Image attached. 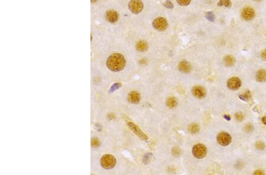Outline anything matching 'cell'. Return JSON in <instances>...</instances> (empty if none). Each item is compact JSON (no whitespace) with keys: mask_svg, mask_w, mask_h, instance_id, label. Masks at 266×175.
Returning a JSON list of instances; mask_svg holds the SVG:
<instances>
[{"mask_svg":"<svg viewBox=\"0 0 266 175\" xmlns=\"http://www.w3.org/2000/svg\"><path fill=\"white\" fill-rule=\"evenodd\" d=\"M126 64L124 57L118 53H115L111 55L107 61L108 68L114 72H118L122 70Z\"/></svg>","mask_w":266,"mask_h":175,"instance_id":"6da1fadb","label":"cell"},{"mask_svg":"<svg viewBox=\"0 0 266 175\" xmlns=\"http://www.w3.org/2000/svg\"><path fill=\"white\" fill-rule=\"evenodd\" d=\"M101 164L105 169H111L116 164V159L111 154H105L101 159Z\"/></svg>","mask_w":266,"mask_h":175,"instance_id":"7a4b0ae2","label":"cell"},{"mask_svg":"<svg viewBox=\"0 0 266 175\" xmlns=\"http://www.w3.org/2000/svg\"><path fill=\"white\" fill-rule=\"evenodd\" d=\"M192 153L197 159H203L207 154V149L206 146L202 144H197L195 145L192 149Z\"/></svg>","mask_w":266,"mask_h":175,"instance_id":"3957f363","label":"cell"},{"mask_svg":"<svg viewBox=\"0 0 266 175\" xmlns=\"http://www.w3.org/2000/svg\"><path fill=\"white\" fill-rule=\"evenodd\" d=\"M144 7L143 3L141 0H131L128 3L129 10L134 14L141 12Z\"/></svg>","mask_w":266,"mask_h":175,"instance_id":"277c9868","label":"cell"},{"mask_svg":"<svg viewBox=\"0 0 266 175\" xmlns=\"http://www.w3.org/2000/svg\"><path fill=\"white\" fill-rule=\"evenodd\" d=\"M217 139L218 143L222 146H227L229 145L232 140L230 134L224 132L219 133L217 136Z\"/></svg>","mask_w":266,"mask_h":175,"instance_id":"5b68a950","label":"cell"},{"mask_svg":"<svg viewBox=\"0 0 266 175\" xmlns=\"http://www.w3.org/2000/svg\"><path fill=\"white\" fill-rule=\"evenodd\" d=\"M153 27L156 30L162 31L167 28L168 23L165 18L163 17H158L153 21Z\"/></svg>","mask_w":266,"mask_h":175,"instance_id":"8992f818","label":"cell"},{"mask_svg":"<svg viewBox=\"0 0 266 175\" xmlns=\"http://www.w3.org/2000/svg\"><path fill=\"white\" fill-rule=\"evenodd\" d=\"M128 126L129 127V128L138 137H140L141 140H147L148 139V137L141 130V129L137 126L135 124H134L133 123L131 122H127Z\"/></svg>","mask_w":266,"mask_h":175,"instance_id":"52a82bcc","label":"cell"},{"mask_svg":"<svg viewBox=\"0 0 266 175\" xmlns=\"http://www.w3.org/2000/svg\"><path fill=\"white\" fill-rule=\"evenodd\" d=\"M241 85V81L238 77H232L227 81L228 88L231 90L235 91L238 90Z\"/></svg>","mask_w":266,"mask_h":175,"instance_id":"ba28073f","label":"cell"},{"mask_svg":"<svg viewBox=\"0 0 266 175\" xmlns=\"http://www.w3.org/2000/svg\"><path fill=\"white\" fill-rule=\"evenodd\" d=\"M193 95L199 99H203L206 96V90L201 86H195L192 89Z\"/></svg>","mask_w":266,"mask_h":175,"instance_id":"9c48e42d","label":"cell"},{"mask_svg":"<svg viewBox=\"0 0 266 175\" xmlns=\"http://www.w3.org/2000/svg\"><path fill=\"white\" fill-rule=\"evenodd\" d=\"M105 19L111 23H116L119 18V15L118 13L113 10H108L105 14Z\"/></svg>","mask_w":266,"mask_h":175,"instance_id":"30bf717a","label":"cell"},{"mask_svg":"<svg viewBox=\"0 0 266 175\" xmlns=\"http://www.w3.org/2000/svg\"><path fill=\"white\" fill-rule=\"evenodd\" d=\"M241 16L244 20L250 21L254 18L255 16V12L252 8L247 7L243 9Z\"/></svg>","mask_w":266,"mask_h":175,"instance_id":"8fae6325","label":"cell"},{"mask_svg":"<svg viewBox=\"0 0 266 175\" xmlns=\"http://www.w3.org/2000/svg\"><path fill=\"white\" fill-rule=\"evenodd\" d=\"M179 69L184 73H188L192 70V65L188 61L184 60L179 63Z\"/></svg>","mask_w":266,"mask_h":175,"instance_id":"7c38bea8","label":"cell"},{"mask_svg":"<svg viewBox=\"0 0 266 175\" xmlns=\"http://www.w3.org/2000/svg\"><path fill=\"white\" fill-rule=\"evenodd\" d=\"M128 99L131 103L138 104L140 101V95L137 92H132L129 94Z\"/></svg>","mask_w":266,"mask_h":175,"instance_id":"4fadbf2b","label":"cell"},{"mask_svg":"<svg viewBox=\"0 0 266 175\" xmlns=\"http://www.w3.org/2000/svg\"><path fill=\"white\" fill-rule=\"evenodd\" d=\"M255 78L258 82L266 81V70L264 69L259 70L256 73Z\"/></svg>","mask_w":266,"mask_h":175,"instance_id":"5bb4252c","label":"cell"},{"mask_svg":"<svg viewBox=\"0 0 266 175\" xmlns=\"http://www.w3.org/2000/svg\"><path fill=\"white\" fill-rule=\"evenodd\" d=\"M235 59L234 57L232 55H226L224 58V63L226 66H228V67L232 66L235 64Z\"/></svg>","mask_w":266,"mask_h":175,"instance_id":"9a60e30c","label":"cell"},{"mask_svg":"<svg viewBox=\"0 0 266 175\" xmlns=\"http://www.w3.org/2000/svg\"><path fill=\"white\" fill-rule=\"evenodd\" d=\"M136 48L139 51H145L148 48V44L144 41H140L137 43L136 45Z\"/></svg>","mask_w":266,"mask_h":175,"instance_id":"2e32d148","label":"cell"},{"mask_svg":"<svg viewBox=\"0 0 266 175\" xmlns=\"http://www.w3.org/2000/svg\"><path fill=\"white\" fill-rule=\"evenodd\" d=\"M177 103V102L176 99L173 97H169L167 100V102H166V105H167V107L170 109L174 108L176 106Z\"/></svg>","mask_w":266,"mask_h":175,"instance_id":"e0dca14e","label":"cell"},{"mask_svg":"<svg viewBox=\"0 0 266 175\" xmlns=\"http://www.w3.org/2000/svg\"><path fill=\"white\" fill-rule=\"evenodd\" d=\"M189 131L192 134L197 133L199 131V127L196 123H193L190 125L189 127Z\"/></svg>","mask_w":266,"mask_h":175,"instance_id":"ac0fdd59","label":"cell"},{"mask_svg":"<svg viewBox=\"0 0 266 175\" xmlns=\"http://www.w3.org/2000/svg\"><path fill=\"white\" fill-rule=\"evenodd\" d=\"M239 97L244 100V101H248L251 99V93L250 91H247L246 92H245L244 94L241 95L239 96Z\"/></svg>","mask_w":266,"mask_h":175,"instance_id":"d6986e66","label":"cell"},{"mask_svg":"<svg viewBox=\"0 0 266 175\" xmlns=\"http://www.w3.org/2000/svg\"><path fill=\"white\" fill-rule=\"evenodd\" d=\"M218 7L225 6V7L229 8L231 6V2L230 0H220L218 3Z\"/></svg>","mask_w":266,"mask_h":175,"instance_id":"ffe728a7","label":"cell"},{"mask_svg":"<svg viewBox=\"0 0 266 175\" xmlns=\"http://www.w3.org/2000/svg\"><path fill=\"white\" fill-rule=\"evenodd\" d=\"M205 17L208 20H209L210 21H214V20H215V15L211 11L206 13L205 14Z\"/></svg>","mask_w":266,"mask_h":175,"instance_id":"44dd1931","label":"cell"},{"mask_svg":"<svg viewBox=\"0 0 266 175\" xmlns=\"http://www.w3.org/2000/svg\"><path fill=\"white\" fill-rule=\"evenodd\" d=\"M101 143L98 139L92 138L91 140V145L93 147H98L100 146Z\"/></svg>","mask_w":266,"mask_h":175,"instance_id":"7402d4cb","label":"cell"},{"mask_svg":"<svg viewBox=\"0 0 266 175\" xmlns=\"http://www.w3.org/2000/svg\"><path fill=\"white\" fill-rule=\"evenodd\" d=\"M176 1L181 6H187L190 4L191 0H176Z\"/></svg>","mask_w":266,"mask_h":175,"instance_id":"603a6c76","label":"cell"},{"mask_svg":"<svg viewBox=\"0 0 266 175\" xmlns=\"http://www.w3.org/2000/svg\"><path fill=\"white\" fill-rule=\"evenodd\" d=\"M121 86V83H115V84H113V86L111 87V88L110 89V91H109V93H113L115 90L118 89Z\"/></svg>","mask_w":266,"mask_h":175,"instance_id":"cb8c5ba5","label":"cell"},{"mask_svg":"<svg viewBox=\"0 0 266 175\" xmlns=\"http://www.w3.org/2000/svg\"><path fill=\"white\" fill-rule=\"evenodd\" d=\"M255 147L258 150H262L265 148V145L261 142H257L255 143Z\"/></svg>","mask_w":266,"mask_h":175,"instance_id":"d4e9b609","label":"cell"},{"mask_svg":"<svg viewBox=\"0 0 266 175\" xmlns=\"http://www.w3.org/2000/svg\"><path fill=\"white\" fill-rule=\"evenodd\" d=\"M163 6L165 7L167 9H171L173 8V3L170 1V0H167V1L163 3Z\"/></svg>","mask_w":266,"mask_h":175,"instance_id":"484cf974","label":"cell"},{"mask_svg":"<svg viewBox=\"0 0 266 175\" xmlns=\"http://www.w3.org/2000/svg\"><path fill=\"white\" fill-rule=\"evenodd\" d=\"M151 156H152L151 153H147L144 156V157L143 158V162L144 164H147L148 163V161L150 159Z\"/></svg>","mask_w":266,"mask_h":175,"instance_id":"4316f807","label":"cell"},{"mask_svg":"<svg viewBox=\"0 0 266 175\" xmlns=\"http://www.w3.org/2000/svg\"><path fill=\"white\" fill-rule=\"evenodd\" d=\"M253 129H254V127L251 124H248L245 127V131L247 133L251 132L253 130Z\"/></svg>","mask_w":266,"mask_h":175,"instance_id":"83f0119b","label":"cell"},{"mask_svg":"<svg viewBox=\"0 0 266 175\" xmlns=\"http://www.w3.org/2000/svg\"><path fill=\"white\" fill-rule=\"evenodd\" d=\"M235 118L237 120L241 121L244 119V115L242 114V113H241V112L237 113L235 114Z\"/></svg>","mask_w":266,"mask_h":175,"instance_id":"f1b7e54d","label":"cell"},{"mask_svg":"<svg viewBox=\"0 0 266 175\" xmlns=\"http://www.w3.org/2000/svg\"><path fill=\"white\" fill-rule=\"evenodd\" d=\"M261 56L264 60L266 61V50H264L261 52Z\"/></svg>","mask_w":266,"mask_h":175,"instance_id":"f546056e","label":"cell"},{"mask_svg":"<svg viewBox=\"0 0 266 175\" xmlns=\"http://www.w3.org/2000/svg\"><path fill=\"white\" fill-rule=\"evenodd\" d=\"M254 174H264V173L262 171L258 170L254 172Z\"/></svg>","mask_w":266,"mask_h":175,"instance_id":"4dcf8cb0","label":"cell"},{"mask_svg":"<svg viewBox=\"0 0 266 175\" xmlns=\"http://www.w3.org/2000/svg\"><path fill=\"white\" fill-rule=\"evenodd\" d=\"M261 120H262V122L263 123V124H266V116H264V117H263L262 118Z\"/></svg>","mask_w":266,"mask_h":175,"instance_id":"1f68e13d","label":"cell"},{"mask_svg":"<svg viewBox=\"0 0 266 175\" xmlns=\"http://www.w3.org/2000/svg\"><path fill=\"white\" fill-rule=\"evenodd\" d=\"M224 118L225 119H227V120H231V117H230V116H228V115H224Z\"/></svg>","mask_w":266,"mask_h":175,"instance_id":"d6a6232c","label":"cell"},{"mask_svg":"<svg viewBox=\"0 0 266 175\" xmlns=\"http://www.w3.org/2000/svg\"><path fill=\"white\" fill-rule=\"evenodd\" d=\"M97 1V0H91V2L92 3H94V2H96Z\"/></svg>","mask_w":266,"mask_h":175,"instance_id":"836d02e7","label":"cell"},{"mask_svg":"<svg viewBox=\"0 0 266 175\" xmlns=\"http://www.w3.org/2000/svg\"><path fill=\"white\" fill-rule=\"evenodd\" d=\"M254 1H261V0H254Z\"/></svg>","mask_w":266,"mask_h":175,"instance_id":"e575fe53","label":"cell"}]
</instances>
